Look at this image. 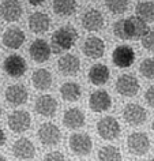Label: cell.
I'll use <instances>...</instances> for the list:
<instances>
[{"mask_svg":"<svg viewBox=\"0 0 154 161\" xmlns=\"http://www.w3.org/2000/svg\"><path fill=\"white\" fill-rule=\"evenodd\" d=\"M78 40V31L72 25H64L59 27L52 34V49L55 53H62L63 51H68L75 45Z\"/></svg>","mask_w":154,"mask_h":161,"instance_id":"obj_1","label":"cell"},{"mask_svg":"<svg viewBox=\"0 0 154 161\" xmlns=\"http://www.w3.org/2000/svg\"><path fill=\"white\" fill-rule=\"evenodd\" d=\"M123 29H124L125 40H139L143 37L147 31H150L147 23L145 21H142L140 18H138L136 15L124 19Z\"/></svg>","mask_w":154,"mask_h":161,"instance_id":"obj_2","label":"cell"},{"mask_svg":"<svg viewBox=\"0 0 154 161\" xmlns=\"http://www.w3.org/2000/svg\"><path fill=\"white\" fill-rule=\"evenodd\" d=\"M120 124L113 116H105L97 123V132L105 141H113L120 135Z\"/></svg>","mask_w":154,"mask_h":161,"instance_id":"obj_3","label":"cell"},{"mask_svg":"<svg viewBox=\"0 0 154 161\" xmlns=\"http://www.w3.org/2000/svg\"><path fill=\"white\" fill-rule=\"evenodd\" d=\"M128 152L134 156H145L150 150V138L146 132H132L127 138Z\"/></svg>","mask_w":154,"mask_h":161,"instance_id":"obj_4","label":"cell"},{"mask_svg":"<svg viewBox=\"0 0 154 161\" xmlns=\"http://www.w3.org/2000/svg\"><path fill=\"white\" fill-rule=\"evenodd\" d=\"M68 146L76 156H87L93 149V141L90 135L83 134V132H75L70 136Z\"/></svg>","mask_w":154,"mask_h":161,"instance_id":"obj_5","label":"cell"},{"mask_svg":"<svg viewBox=\"0 0 154 161\" xmlns=\"http://www.w3.org/2000/svg\"><path fill=\"white\" fill-rule=\"evenodd\" d=\"M116 90L124 97H134L139 92V80L132 74H123L116 80Z\"/></svg>","mask_w":154,"mask_h":161,"instance_id":"obj_6","label":"cell"},{"mask_svg":"<svg viewBox=\"0 0 154 161\" xmlns=\"http://www.w3.org/2000/svg\"><path fill=\"white\" fill-rule=\"evenodd\" d=\"M8 127L11 131L22 134L27 131L31 124V116L27 111H14L8 115Z\"/></svg>","mask_w":154,"mask_h":161,"instance_id":"obj_7","label":"cell"},{"mask_svg":"<svg viewBox=\"0 0 154 161\" xmlns=\"http://www.w3.org/2000/svg\"><path fill=\"white\" fill-rule=\"evenodd\" d=\"M38 139L44 146H55L62 139V132L60 128L53 123H44L38 128Z\"/></svg>","mask_w":154,"mask_h":161,"instance_id":"obj_8","label":"cell"},{"mask_svg":"<svg viewBox=\"0 0 154 161\" xmlns=\"http://www.w3.org/2000/svg\"><path fill=\"white\" fill-rule=\"evenodd\" d=\"M123 118L131 126H140L147 120V112L139 104L129 103L123 109Z\"/></svg>","mask_w":154,"mask_h":161,"instance_id":"obj_9","label":"cell"},{"mask_svg":"<svg viewBox=\"0 0 154 161\" xmlns=\"http://www.w3.org/2000/svg\"><path fill=\"white\" fill-rule=\"evenodd\" d=\"M113 64L120 68L131 67L135 62V51L129 45H119L115 48L112 53Z\"/></svg>","mask_w":154,"mask_h":161,"instance_id":"obj_10","label":"cell"},{"mask_svg":"<svg viewBox=\"0 0 154 161\" xmlns=\"http://www.w3.org/2000/svg\"><path fill=\"white\" fill-rule=\"evenodd\" d=\"M23 14L19 0H3L0 4V15L6 22H17Z\"/></svg>","mask_w":154,"mask_h":161,"instance_id":"obj_11","label":"cell"},{"mask_svg":"<svg viewBox=\"0 0 154 161\" xmlns=\"http://www.w3.org/2000/svg\"><path fill=\"white\" fill-rule=\"evenodd\" d=\"M27 63L21 55H11L4 60V71L13 78H19L26 72Z\"/></svg>","mask_w":154,"mask_h":161,"instance_id":"obj_12","label":"cell"},{"mask_svg":"<svg viewBox=\"0 0 154 161\" xmlns=\"http://www.w3.org/2000/svg\"><path fill=\"white\" fill-rule=\"evenodd\" d=\"M34 109L38 115L45 116V118H52L56 115V111H58V101L51 94H42L36 100Z\"/></svg>","mask_w":154,"mask_h":161,"instance_id":"obj_13","label":"cell"},{"mask_svg":"<svg viewBox=\"0 0 154 161\" xmlns=\"http://www.w3.org/2000/svg\"><path fill=\"white\" fill-rule=\"evenodd\" d=\"M29 53L36 63H44L51 58L52 49H51V45L45 41V40L37 38L30 44Z\"/></svg>","mask_w":154,"mask_h":161,"instance_id":"obj_14","label":"cell"},{"mask_svg":"<svg viewBox=\"0 0 154 161\" xmlns=\"http://www.w3.org/2000/svg\"><path fill=\"white\" fill-rule=\"evenodd\" d=\"M89 107L93 112H105L112 107V98L107 90L93 92L89 98Z\"/></svg>","mask_w":154,"mask_h":161,"instance_id":"obj_15","label":"cell"},{"mask_svg":"<svg viewBox=\"0 0 154 161\" xmlns=\"http://www.w3.org/2000/svg\"><path fill=\"white\" fill-rule=\"evenodd\" d=\"M82 26L85 30L87 31H98L104 27V23H105V19L102 17V14L100 13L98 10L96 8H91V10H87L86 13L82 15Z\"/></svg>","mask_w":154,"mask_h":161,"instance_id":"obj_16","label":"cell"},{"mask_svg":"<svg viewBox=\"0 0 154 161\" xmlns=\"http://www.w3.org/2000/svg\"><path fill=\"white\" fill-rule=\"evenodd\" d=\"M13 154L18 160H31L36 156V146L30 139L19 138L13 145Z\"/></svg>","mask_w":154,"mask_h":161,"instance_id":"obj_17","label":"cell"},{"mask_svg":"<svg viewBox=\"0 0 154 161\" xmlns=\"http://www.w3.org/2000/svg\"><path fill=\"white\" fill-rule=\"evenodd\" d=\"M6 100L10 105L18 107V105H23V104L27 103V98H29V93H27V89L23 85H11L6 89Z\"/></svg>","mask_w":154,"mask_h":161,"instance_id":"obj_18","label":"cell"},{"mask_svg":"<svg viewBox=\"0 0 154 161\" xmlns=\"http://www.w3.org/2000/svg\"><path fill=\"white\" fill-rule=\"evenodd\" d=\"M82 52L90 59H100L105 53V42L100 37H89L83 42Z\"/></svg>","mask_w":154,"mask_h":161,"instance_id":"obj_19","label":"cell"},{"mask_svg":"<svg viewBox=\"0 0 154 161\" xmlns=\"http://www.w3.org/2000/svg\"><path fill=\"white\" fill-rule=\"evenodd\" d=\"M58 67L60 74L66 75V76H72L76 75L80 68V60L72 53H67L62 56L58 62Z\"/></svg>","mask_w":154,"mask_h":161,"instance_id":"obj_20","label":"cell"},{"mask_svg":"<svg viewBox=\"0 0 154 161\" xmlns=\"http://www.w3.org/2000/svg\"><path fill=\"white\" fill-rule=\"evenodd\" d=\"M26 40L25 33L19 27H8L3 34V44L10 49H19Z\"/></svg>","mask_w":154,"mask_h":161,"instance_id":"obj_21","label":"cell"},{"mask_svg":"<svg viewBox=\"0 0 154 161\" xmlns=\"http://www.w3.org/2000/svg\"><path fill=\"white\" fill-rule=\"evenodd\" d=\"M29 29L36 34H41L48 31L51 26V19L45 13L41 11H36L29 17Z\"/></svg>","mask_w":154,"mask_h":161,"instance_id":"obj_22","label":"cell"},{"mask_svg":"<svg viewBox=\"0 0 154 161\" xmlns=\"http://www.w3.org/2000/svg\"><path fill=\"white\" fill-rule=\"evenodd\" d=\"M63 123L64 126L70 130H76V128L83 127L85 124V114L79 108H68L64 112L63 116Z\"/></svg>","mask_w":154,"mask_h":161,"instance_id":"obj_23","label":"cell"},{"mask_svg":"<svg viewBox=\"0 0 154 161\" xmlns=\"http://www.w3.org/2000/svg\"><path fill=\"white\" fill-rule=\"evenodd\" d=\"M109 75H111L109 68L102 63L94 64V66H91L90 70H89V80L96 86L105 85L109 79Z\"/></svg>","mask_w":154,"mask_h":161,"instance_id":"obj_24","label":"cell"},{"mask_svg":"<svg viewBox=\"0 0 154 161\" xmlns=\"http://www.w3.org/2000/svg\"><path fill=\"white\" fill-rule=\"evenodd\" d=\"M31 82L37 90H48L52 86V74L45 68H38L31 75Z\"/></svg>","mask_w":154,"mask_h":161,"instance_id":"obj_25","label":"cell"},{"mask_svg":"<svg viewBox=\"0 0 154 161\" xmlns=\"http://www.w3.org/2000/svg\"><path fill=\"white\" fill-rule=\"evenodd\" d=\"M60 96L64 101L74 103L78 101L82 96V89L76 82H66L60 86Z\"/></svg>","mask_w":154,"mask_h":161,"instance_id":"obj_26","label":"cell"},{"mask_svg":"<svg viewBox=\"0 0 154 161\" xmlns=\"http://www.w3.org/2000/svg\"><path fill=\"white\" fill-rule=\"evenodd\" d=\"M52 8L59 17H70L76 11V0H53Z\"/></svg>","mask_w":154,"mask_h":161,"instance_id":"obj_27","label":"cell"},{"mask_svg":"<svg viewBox=\"0 0 154 161\" xmlns=\"http://www.w3.org/2000/svg\"><path fill=\"white\" fill-rule=\"evenodd\" d=\"M136 17L140 18L142 21H145L146 23L151 22L154 18V7H153V2H140L138 3L136 8H135Z\"/></svg>","mask_w":154,"mask_h":161,"instance_id":"obj_28","label":"cell"},{"mask_svg":"<svg viewBox=\"0 0 154 161\" xmlns=\"http://www.w3.org/2000/svg\"><path fill=\"white\" fill-rule=\"evenodd\" d=\"M100 161H121L120 149L116 146H102L98 152Z\"/></svg>","mask_w":154,"mask_h":161,"instance_id":"obj_29","label":"cell"},{"mask_svg":"<svg viewBox=\"0 0 154 161\" xmlns=\"http://www.w3.org/2000/svg\"><path fill=\"white\" fill-rule=\"evenodd\" d=\"M107 8L115 15L124 14L128 8V0H105Z\"/></svg>","mask_w":154,"mask_h":161,"instance_id":"obj_30","label":"cell"},{"mask_svg":"<svg viewBox=\"0 0 154 161\" xmlns=\"http://www.w3.org/2000/svg\"><path fill=\"white\" fill-rule=\"evenodd\" d=\"M139 71L145 78L153 79V76H154V62H153V59L151 58L145 59L139 66Z\"/></svg>","mask_w":154,"mask_h":161,"instance_id":"obj_31","label":"cell"},{"mask_svg":"<svg viewBox=\"0 0 154 161\" xmlns=\"http://www.w3.org/2000/svg\"><path fill=\"white\" fill-rule=\"evenodd\" d=\"M142 45L146 51H153L154 48V33L153 31H147L143 37H142Z\"/></svg>","mask_w":154,"mask_h":161,"instance_id":"obj_32","label":"cell"},{"mask_svg":"<svg viewBox=\"0 0 154 161\" xmlns=\"http://www.w3.org/2000/svg\"><path fill=\"white\" fill-rule=\"evenodd\" d=\"M123 23H124V19H119V21H116L115 25H113V34H115L117 38H120V40H125Z\"/></svg>","mask_w":154,"mask_h":161,"instance_id":"obj_33","label":"cell"},{"mask_svg":"<svg viewBox=\"0 0 154 161\" xmlns=\"http://www.w3.org/2000/svg\"><path fill=\"white\" fill-rule=\"evenodd\" d=\"M44 161H66V157H64L62 152L55 150V152H49L48 154H45Z\"/></svg>","mask_w":154,"mask_h":161,"instance_id":"obj_34","label":"cell"},{"mask_svg":"<svg viewBox=\"0 0 154 161\" xmlns=\"http://www.w3.org/2000/svg\"><path fill=\"white\" fill-rule=\"evenodd\" d=\"M145 100H146V103H147V105H150V107L154 105V86H150L147 89V92H146V94H145Z\"/></svg>","mask_w":154,"mask_h":161,"instance_id":"obj_35","label":"cell"},{"mask_svg":"<svg viewBox=\"0 0 154 161\" xmlns=\"http://www.w3.org/2000/svg\"><path fill=\"white\" fill-rule=\"evenodd\" d=\"M6 134H4V131H3V128H0V147L3 146V145L6 143Z\"/></svg>","mask_w":154,"mask_h":161,"instance_id":"obj_36","label":"cell"},{"mask_svg":"<svg viewBox=\"0 0 154 161\" xmlns=\"http://www.w3.org/2000/svg\"><path fill=\"white\" fill-rule=\"evenodd\" d=\"M27 2H29L31 6H40V4H42L45 0H27Z\"/></svg>","mask_w":154,"mask_h":161,"instance_id":"obj_37","label":"cell"},{"mask_svg":"<svg viewBox=\"0 0 154 161\" xmlns=\"http://www.w3.org/2000/svg\"><path fill=\"white\" fill-rule=\"evenodd\" d=\"M0 161H8V160H7L4 156H2V154H0Z\"/></svg>","mask_w":154,"mask_h":161,"instance_id":"obj_38","label":"cell"},{"mask_svg":"<svg viewBox=\"0 0 154 161\" xmlns=\"http://www.w3.org/2000/svg\"><path fill=\"white\" fill-rule=\"evenodd\" d=\"M2 112H3V111H2V107H0V118H2Z\"/></svg>","mask_w":154,"mask_h":161,"instance_id":"obj_39","label":"cell"},{"mask_svg":"<svg viewBox=\"0 0 154 161\" xmlns=\"http://www.w3.org/2000/svg\"><path fill=\"white\" fill-rule=\"evenodd\" d=\"M147 161H153V160H147Z\"/></svg>","mask_w":154,"mask_h":161,"instance_id":"obj_40","label":"cell"}]
</instances>
